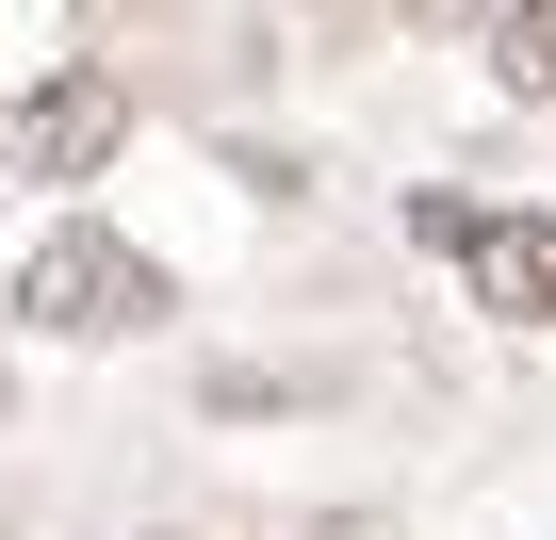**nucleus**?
Returning <instances> with one entry per match:
<instances>
[{
    "label": "nucleus",
    "instance_id": "0eeeda50",
    "mask_svg": "<svg viewBox=\"0 0 556 540\" xmlns=\"http://www.w3.org/2000/svg\"><path fill=\"white\" fill-rule=\"evenodd\" d=\"M164 540H197V524H164Z\"/></svg>",
    "mask_w": 556,
    "mask_h": 540
},
{
    "label": "nucleus",
    "instance_id": "f257e3e1",
    "mask_svg": "<svg viewBox=\"0 0 556 540\" xmlns=\"http://www.w3.org/2000/svg\"><path fill=\"white\" fill-rule=\"evenodd\" d=\"M0 312L34 344H131V328H164V262L131 229H99V213H50L17 246V279H0Z\"/></svg>",
    "mask_w": 556,
    "mask_h": 540
},
{
    "label": "nucleus",
    "instance_id": "39448f33",
    "mask_svg": "<svg viewBox=\"0 0 556 540\" xmlns=\"http://www.w3.org/2000/svg\"><path fill=\"white\" fill-rule=\"evenodd\" d=\"M295 540H393V524H377V507H312Z\"/></svg>",
    "mask_w": 556,
    "mask_h": 540
},
{
    "label": "nucleus",
    "instance_id": "7ed1b4c3",
    "mask_svg": "<svg viewBox=\"0 0 556 540\" xmlns=\"http://www.w3.org/2000/svg\"><path fill=\"white\" fill-rule=\"evenodd\" d=\"M409 246L458 262V296L491 328H556V213H475V197H409Z\"/></svg>",
    "mask_w": 556,
    "mask_h": 540
},
{
    "label": "nucleus",
    "instance_id": "20e7f679",
    "mask_svg": "<svg viewBox=\"0 0 556 540\" xmlns=\"http://www.w3.org/2000/svg\"><path fill=\"white\" fill-rule=\"evenodd\" d=\"M491 83L507 99H556V0H507V17H491Z\"/></svg>",
    "mask_w": 556,
    "mask_h": 540
},
{
    "label": "nucleus",
    "instance_id": "f03ea898",
    "mask_svg": "<svg viewBox=\"0 0 556 540\" xmlns=\"http://www.w3.org/2000/svg\"><path fill=\"white\" fill-rule=\"evenodd\" d=\"M115 148H131V66L115 50H66V66H34L0 99V180L83 197V180H115Z\"/></svg>",
    "mask_w": 556,
    "mask_h": 540
},
{
    "label": "nucleus",
    "instance_id": "423d86ee",
    "mask_svg": "<svg viewBox=\"0 0 556 540\" xmlns=\"http://www.w3.org/2000/svg\"><path fill=\"white\" fill-rule=\"evenodd\" d=\"M409 17H475V34H491V17H507V0H409Z\"/></svg>",
    "mask_w": 556,
    "mask_h": 540
}]
</instances>
